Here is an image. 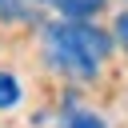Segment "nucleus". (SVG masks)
<instances>
[{
  "instance_id": "obj_1",
  "label": "nucleus",
  "mask_w": 128,
  "mask_h": 128,
  "mask_svg": "<svg viewBox=\"0 0 128 128\" xmlns=\"http://www.w3.org/2000/svg\"><path fill=\"white\" fill-rule=\"evenodd\" d=\"M44 48H48V60L60 72H72V76H84L88 80V76L100 72V60L108 56L112 40L100 28H88L80 20H60V24H48Z\"/></svg>"
},
{
  "instance_id": "obj_2",
  "label": "nucleus",
  "mask_w": 128,
  "mask_h": 128,
  "mask_svg": "<svg viewBox=\"0 0 128 128\" xmlns=\"http://www.w3.org/2000/svg\"><path fill=\"white\" fill-rule=\"evenodd\" d=\"M68 20H84V16H92V12H100L104 8V0H52Z\"/></svg>"
},
{
  "instance_id": "obj_3",
  "label": "nucleus",
  "mask_w": 128,
  "mask_h": 128,
  "mask_svg": "<svg viewBox=\"0 0 128 128\" xmlns=\"http://www.w3.org/2000/svg\"><path fill=\"white\" fill-rule=\"evenodd\" d=\"M16 100H20V84L8 72H0V108H16Z\"/></svg>"
},
{
  "instance_id": "obj_4",
  "label": "nucleus",
  "mask_w": 128,
  "mask_h": 128,
  "mask_svg": "<svg viewBox=\"0 0 128 128\" xmlns=\"http://www.w3.org/2000/svg\"><path fill=\"white\" fill-rule=\"evenodd\" d=\"M0 20H32V8L24 0H0Z\"/></svg>"
},
{
  "instance_id": "obj_5",
  "label": "nucleus",
  "mask_w": 128,
  "mask_h": 128,
  "mask_svg": "<svg viewBox=\"0 0 128 128\" xmlns=\"http://www.w3.org/2000/svg\"><path fill=\"white\" fill-rule=\"evenodd\" d=\"M64 128H108L96 112H72L68 120H64Z\"/></svg>"
},
{
  "instance_id": "obj_6",
  "label": "nucleus",
  "mask_w": 128,
  "mask_h": 128,
  "mask_svg": "<svg viewBox=\"0 0 128 128\" xmlns=\"http://www.w3.org/2000/svg\"><path fill=\"white\" fill-rule=\"evenodd\" d=\"M116 40L128 48V12H120V16H116Z\"/></svg>"
}]
</instances>
